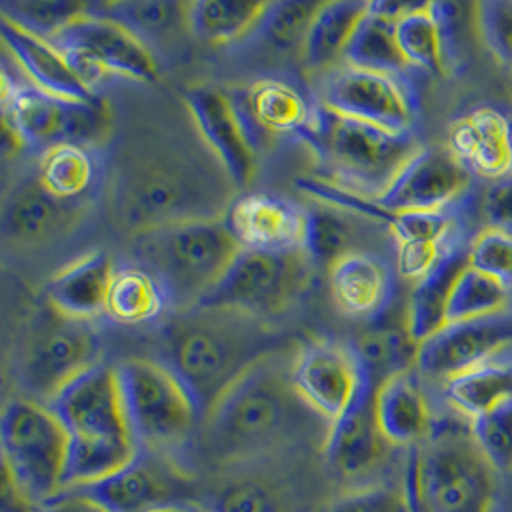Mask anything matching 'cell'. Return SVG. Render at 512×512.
<instances>
[{
    "instance_id": "1",
    "label": "cell",
    "mask_w": 512,
    "mask_h": 512,
    "mask_svg": "<svg viewBox=\"0 0 512 512\" xmlns=\"http://www.w3.org/2000/svg\"><path fill=\"white\" fill-rule=\"evenodd\" d=\"M290 365L277 353L263 357L211 405L198 430L211 463L254 465L317 438L326 442L330 422L296 392Z\"/></svg>"
},
{
    "instance_id": "2",
    "label": "cell",
    "mask_w": 512,
    "mask_h": 512,
    "mask_svg": "<svg viewBox=\"0 0 512 512\" xmlns=\"http://www.w3.org/2000/svg\"><path fill=\"white\" fill-rule=\"evenodd\" d=\"M261 319L221 309L192 307L165 330V365L187 384L202 420L221 394L257 361L271 355Z\"/></svg>"
},
{
    "instance_id": "3",
    "label": "cell",
    "mask_w": 512,
    "mask_h": 512,
    "mask_svg": "<svg viewBox=\"0 0 512 512\" xmlns=\"http://www.w3.org/2000/svg\"><path fill=\"white\" fill-rule=\"evenodd\" d=\"M47 405L68 434L64 489L100 482L137 457L139 447L125 417L116 367L96 363Z\"/></svg>"
},
{
    "instance_id": "4",
    "label": "cell",
    "mask_w": 512,
    "mask_h": 512,
    "mask_svg": "<svg viewBox=\"0 0 512 512\" xmlns=\"http://www.w3.org/2000/svg\"><path fill=\"white\" fill-rule=\"evenodd\" d=\"M403 488L424 512H495L499 472L470 428L436 422L432 434L409 449Z\"/></svg>"
},
{
    "instance_id": "5",
    "label": "cell",
    "mask_w": 512,
    "mask_h": 512,
    "mask_svg": "<svg viewBox=\"0 0 512 512\" xmlns=\"http://www.w3.org/2000/svg\"><path fill=\"white\" fill-rule=\"evenodd\" d=\"M133 256L162 280L175 309H192L223 279L242 246L225 217L188 219L133 234Z\"/></svg>"
},
{
    "instance_id": "6",
    "label": "cell",
    "mask_w": 512,
    "mask_h": 512,
    "mask_svg": "<svg viewBox=\"0 0 512 512\" xmlns=\"http://www.w3.org/2000/svg\"><path fill=\"white\" fill-rule=\"evenodd\" d=\"M116 217L135 234L188 219L225 217L231 202L198 163L146 158L119 171L114 183Z\"/></svg>"
},
{
    "instance_id": "7",
    "label": "cell",
    "mask_w": 512,
    "mask_h": 512,
    "mask_svg": "<svg viewBox=\"0 0 512 512\" xmlns=\"http://www.w3.org/2000/svg\"><path fill=\"white\" fill-rule=\"evenodd\" d=\"M328 183L378 200L417 152L415 133H390L382 127L336 114L321 104L313 133L303 142Z\"/></svg>"
},
{
    "instance_id": "8",
    "label": "cell",
    "mask_w": 512,
    "mask_h": 512,
    "mask_svg": "<svg viewBox=\"0 0 512 512\" xmlns=\"http://www.w3.org/2000/svg\"><path fill=\"white\" fill-rule=\"evenodd\" d=\"M116 374L139 451L173 459L202 424V411L187 384L163 361L154 359H127L116 365Z\"/></svg>"
},
{
    "instance_id": "9",
    "label": "cell",
    "mask_w": 512,
    "mask_h": 512,
    "mask_svg": "<svg viewBox=\"0 0 512 512\" xmlns=\"http://www.w3.org/2000/svg\"><path fill=\"white\" fill-rule=\"evenodd\" d=\"M4 474L31 505L43 507L64 491L68 434L50 407L31 397L4 405L0 419Z\"/></svg>"
},
{
    "instance_id": "10",
    "label": "cell",
    "mask_w": 512,
    "mask_h": 512,
    "mask_svg": "<svg viewBox=\"0 0 512 512\" xmlns=\"http://www.w3.org/2000/svg\"><path fill=\"white\" fill-rule=\"evenodd\" d=\"M2 116L22 148L43 154L60 144L98 146L108 135V106L48 94L31 83H20L2 73Z\"/></svg>"
},
{
    "instance_id": "11",
    "label": "cell",
    "mask_w": 512,
    "mask_h": 512,
    "mask_svg": "<svg viewBox=\"0 0 512 512\" xmlns=\"http://www.w3.org/2000/svg\"><path fill=\"white\" fill-rule=\"evenodd\" d=\"M313 261L305 252L261 254L242 250L196 307L234 309L256 319L284 313L309 286Z\"/></svg>"
},
{
    "instance_id": "12",
    "label": "cell",
    "mask_w": 512,
    "mask_h": 512,
    "mask_svg": "<svg viewBox=\"0 0 512 512\" xmlns=\"http://www.w3.org/2000/svg\"><path fill=\"white\" fill-rule=\"evenodd\" d=\"M48 43L64 54L93 93L108 75L140 83H154L160 77L158 60L146 43L125 27L91 12L64 27Z\"/></svg>"
},
{
    "instance_id": "13",
    "label": "cell",
    "mask_w": 512,
    "mask_h": 512,
    "mask_svg": "<svg viewBox=\"0 0 512 512\" xmlns=\"http://www.w3.org/2000/svg\"><path fill=\"white\" fill-rule=\"evenodd\" d=\"M317 98L336 114L371 123L390 133H413L419 110L417 91L409 77L348 64L325 71Z\"/></svg>"
},
{
    "instance_id": "14",
    "label": "cell",
    "mask_w": 512,
    "mask_h": 512,
    "mask_svg": "<svg viewBox=\"0 0 512 512\" xmlns=\"http://www.w3.org/2000/svg\"><path fill=\"white\" fill-rule=\"evenodd\" d=\"M229 96L256 152L271 137L305 142L321 112L317 93L284 75L259 77L250 87L234 89Z\"/></svg>"
},
{
    "instance_id": "15",
    "label": "cell",
    "mask_w": 512,
    "mask_h": 512,
    "mask_svg": "<svg viewBox=\"0 0 512 512\" xmlns=\"http://www.w3.org/2000/svg\"><path fill=\"white\" fill-rule=\"evenodd\" d=\"M290 378L303 401L330 424L344 417L351 405L373 390L350 342L315 338L296 351Z\"/></svg>"
},
{
    "instance_id": "16",
    "label": "cell",
    "mask_w": 512,
    "mask_h": 512,
    "mask_svg": "<svg viewBox=\"0 0 512 512\" xmlns=\"http://www.w3.org/2000/svg\"><path fill=\"white\" fill-rule=\"evenodd\" d=\"M396 449L378 428L373 390L365 392L344 417L330 424L323 447L330 474L348 491L388 484L382 478L394 463Z\"/></svg>"
},
{
    "instance_id": "17",
    "label": "cell",
    "mask_w": 512,
    "mask_h": 512,
    "mask_svg": "<svg viewBox=\"0 0 512 512\" xmlns=\"http://www.w3.org/2000/svg\"><path fill=\"white\" fill-rule=\"evenodd\" d=\"M110 512H156L190 505L192 482L171 457L139 451L137 457L108 478L81 486Z\"/></svg>"
},
{
    "instance_id": "18",
    "label": "cell",
    "mask_w": 512,
    "mask_h": 512,
    "mask_svg": "<svg viewBox=\"0 0 512 512\" xmlns=\"http://www.w3.org/2000/svg\"><path fill=\"white\" fill-rule=\"evenodd\" d=\"M98 361V338L85 323L68 321L43 328L27 346L20 378L31 399L47 405L77 374Z\"/></svg>"
},
{
    "instance_id": "19",
    "label": "cell",
    "mask_w": 512,
    "mask_h": 512,
    "mask_svg": "<svg viewBox=\"0 0 512 512\" xmlns=\"http://www.w3.org/2000/svg\"><path fill=\"white\" fill-rule=\"evenodd\" d=\"M470 185L472 171L451 148L422 146L376 202L392 213L453 210Z\"/></svg>"
},
{
    "instance_id": "20",
    "label": "cell",
    "mask_w": 512,
    "mask_h": 512,
    "mask_svg": "<svg viewBox=\"0 0 512 512\" xmlns=\"http://www.w3.org/2000/svg\"><path fill=\"white\" fill-rule=\"evenodd\" d=\"M511 348L512 319L507 315L447 323L420 342L415 371L419 376L445 382Z\"/></svg>"
},
{
    "instance_id": "21",
    "label": "cell",
    "mask_w": 512,
    "mask_h": 512,
    "mask_svg": "<svg viewBox=\"0 0 512 512\" xmlns=\"http://www.w3.org/2000/svg\"><path fill=\"white\" fill-rule=\"evenodd\" d=\"M227 225L242 250L261 254L303 252L307 208L275 194H246L225 213Z\"/></svg>"
},
{
    "instance_id": "22",
    "label": "cell",
    "mask_w": 512,
    "mask_h": 512,
    "mask_svg": "<svg viewBox=\"0 0 512 512\" xmlns=\"http://www.w3.org/2000/svg\"><path fill=\"white\" fill-rule=\"evenodd\" d=\"M187 106L200 135L238 188L250 185L256 173V150L238 119L229 93L196 87L187 93Z\"/></svg>"
},
{
    "instance_id": "23",
    "label": "cell",
    "mask_w": 512,
    "mask_h": 512,
    "mask_svg": "<svg viewBox=\"0 0 512 512\" xmlns=\"http://www.w3.org/2000/svg\"><path fill=\"white\" fill-rule=\"evenodd\" d=\"M83 213V204L58 200L35 173L8 194L2 208V236L16 246H41L71 233Z\"/></svg>"
},
{
    "instance_id": "24",
    "label": "cell",
    "mask_w": 512,
    "mask_h": 512,
    "mask_svg": "<svg viewBox=\"0 0 512 512\" xmlns=\"http://www.w3.org/2000/svg\"><path fill=\"white\" fill-rule=\"evenodd\" d=\"M449 148L465 163L493 181L512 173V112L478 106L457 119L449 131Z\"/></svg>"
},
{
    "instance_id": "25",
    "label": "cell",
    "mask_w": 512,
    "mask_h": 512,
    "mask_svg": "<svg viewBox=\"0 0 512 512\" xmlns=\"http://www.w3.org/2000/svg\"><path fill=\"white\" fill-rule=\"evenodd\" d=\"M396 271L373 252H351L330 267L336 305L355 319H378L396 296Z\"/></svg>"
},
{
    "instance_id": "26",
    "label": "cell",
    "mask_w": 512,
    "mask_h": 512,
    "mask_svg": "<svg viewBox=\"0 0 512 512\" xmlns=\"http://www.w3.org/2000/svg\"><path fill=\"white\" fill-rule=\"evenodd\" d=\"M457 6L451 2L409 4L397 18L399 50L413 70L443 73L453 58Z\"/></svg>"
},
{
    "instance_id": "27",
    "label": "cell",
    "mask_w": 512,
    "mask_h": 512,
    "mask_svg": "<svg viewBox=\"0 0 512 512\" xmlns=\"http://www.w3.org/2000/svg\"><path fill=\"white\" fill-rule=\"evenodd\" d=\"M374 415L382 436L397 449L417 447L436 424L415 369L392 376L374 392Z\"/></svg>"
},
{
    "instance_id": "28",
    "label": "cell",
    "mask_w": 512,
    "mask_h": 512,
    "mask_svg": "<svg viewBox=\"0 0 512 512\" xmlns=\"http://www.w3.org/2000/svg\"><path fill=\"white\" fill-rule=\"evenodd\" d=\"M114 267V261L104 252L71 261L48 282V305L56 315L77 323H89L106 315Z\"/></svg>"
},
{
    "instance_id": "29",
    "label": "cell",
    "mask_w": 512,
    "mask_h": 512,
    "mask_svg": "<svg viewBox=\"0 0 512 512\" xmlns=\"http://www.w3.org/2000/svg\"><path fill=\"white\" fill-rule=\"evenodd\" d=\"M0 35L29 83L37 89L81 102L100 98L83 83L64 54L45 39L27 33L4 18H0Z\"/></svg>"
},
{
    "instance_id": "30",
    "label": "cell",
    "mask_w": 512,
    "mask_h": 512,
    "mask_svg": "<svg viewBox=\"0 0 512 512\" xmlns=\"http://www.w3.org/2000/svg\"><path fill=\"white\" fill-rule=\"evenodd\" d=\"M409 8L399 2H371L367 14L357 25L342 62L363 70L409 77V66L399 50L397 18Z\"/></svg>"
},
{
    "instance_id": "31",
    "label": "cell",
    "mask_w": 512,
    "mask_h": 512,
    "mask_svg": "<svg viewBox=\"0 0 512 512\" xmlns=\"http://www.w3.org/2000/svg\"><path fill=\"white\" fill-rule=\"evenodd\" d=\"M35 173L58 200L85 206L102 188L104 162L94 146L60 144L39 154Z\"/></svg>"
},
{
    "instance_id": "32",
    "label": "cell",
    "mask_w": 512,
    "mask_h": 512,
    "mask_svg": "<svg viewBox=\"0 0 512 512\" xmlns=\"http://www.w3.org/2000/svg\"><path fill=\"white\" fill-rule=\"evenodd\" d=\"M468 244L455 238L438 265L419 282H415L407 307V332L420 344L447 325V307L457 277L468 267Z\"/></svg>"
},
{
    "instance_id": "33",
    "label": "cell",
    "mask_w": 512,
    "mask_h": 512,
    "mask_svg": "<svg viewBox=\"0 0 512 512\" xmlns=\"http://www.w3.org/2000/svg\"><path fill=\"white\" fill-rule=\"evenodd\" d=\"M173 307L169 294L150 269L139 261L114 267L108 290L106 317L121 326L150 325Z\"/></svg>"
},
{
    "instance_id": "34",
    "label": "cell",
    "mask_w": 512,
    "mask_h": 512,
    "mask_svg": "<svg viewBox=\"0 0 512 512\" xmlns=\"http://www.w3.org/2000/svg\"><path fill=\"white\" fill-rule=\"evenodd\" d=\"M511 397L512 355L509 350L443 382V399L468 420L486 415Z\"/></svg>"
},
{
    "instance_id": "35",
    "label": "cell",
    "mask_w": 512,
    "mask_h": 512,
    "mask_svg": "<svg viewBox=\"0 0 512 512\" xmlns=\"http://www.w3.org/2000/svg\"><path fill=\"white\" fill-rule=\"evenodd\" d=\"M369 6L371 2L361 0H332L319 4L303 47L305 66L309 70H326L342 60Z\"/></svg>"
},
{
    "instance_id": "36",
    "label": "cell",
    "mask_w": 512,
    "mask_h": 512,
    "mask_svg": "<svg viewBox=\"0 0 512 512\" xmlns=\"http://www.w3.org/2000/svg\"><path fill=\"white\" fill-rule=\"evenodd\" d=\"M317 8L319 4L315 2H265L254 27L233 47L238 50L263 47L275 54H288L294 50L303 52L307 31Z\"/></svg>"
},
{
    "instance_id": "37",
    "label": "cell",
    "mask_w": 512,
    "mask_h": 512,
    "mask_svg": "<svg viewBox=\"0 0 512 512\" xmlns=\"http://www.w3.org/2000/svg\"><path fill=\"white\" fill-rule=\"evenodd\" d=\"M265 2L196 0L187 2V29L202 43L233 47L261 16Z\"/></svg>"
},
{
    "instance_id": "38",
    "label": "cell",
    "mask_w": 512,
    "mask_h": 512,
    "mask_svg": "<svg viewBox=\"0 0 512 512\" xmlns=\"http://www.w3.org/2000/svg\"><path fill=\"white\" fill-rule=\"evenodd\" d=\"M350 344L374 392L392 376L415 369L419 344L407 328H373Z\"/></svg>"
},
{
    "instance_id": "39",
    "label": "cell",
    "mask_w": 512,
    "mask_h": 512,
    "mask_svg": "<svg viewBox=\"0 0 512 512\" xmlns=\"http://www.w3.org/2000/svg\"><path fill=\"white\" fill-rule=\"evenodd\" d=\"M89 12L125 27L146 45L181 25L187 27V2H93Z\"/></svg>"
},
{
    "instance_id": "40",
    "label": "cell",
    "mask_w": 512,
    "mask_h": 512,
    "mask_svg": "<svg viewBox=\"0 0 512 512\" xmlns=\"http://www.w3.org/2000/svg\"><path fill=\"white\" fill-rule=\"evenodd\" d=\"M511 292L512 288L501 280L468 265L453 284L447 323H468L503 315L511 302Z\"/></svg>"
},
{
    "instance_id": "41",
    "label": "cell",
    "mask_w": 512,
    "mask_h": 512,
    "mask_svg": "<svg viewBox=\"0 0 512 512\" xmlns=\"http://www.w3.org/2000/svg\"><path fill=\"white\" fill-rule=\"evenodd\" d=\"M210 512H290V493L273 476H234L211 495Z\"/></svg>"
},
{
    "instance_id": "42",
    "label": "cell",
    "mask_w": 512,
    "mask_h": 512,
    "mask_svg": "<svg viewBox=\"0 0 512 512\" xmlns=\"http://www.w3.org/2000/svg\"><path fill=\"white\" fill-rule=\"evenodd\" d=\"M89 8H91V2L8 0L0 4V14L4 20L22 27L27 33L50 41L71 22L85 16Z\"/></svg>"
},
{
    "instance_id": "43",
    "label": "cell",
    "mask_w": 512,
    "mask_h": 512,
    "mask_svg": "<svg viewBox=\"0 0 512 512\" xmlns=\"http://www.w3.org/2000/svg\"><path fill=\"white\" fill-rule=\"evenodd\" d=\"M353 229L350 225L334 215L323 210H307V227L303 252L315 265L332 267L340 257L348 256L353 250Z\"/></svg>"
},
{
    "instance_id": "44",
    "label": "cell",
    "mask_w": 512,
    "mask_h": 512,
    "mask_svg": "<svg viewBox=\"0 0 512 512\" xmlns=\"http://www.w3.org/2000/svg\"><path fill=\"white\" fill-rule=\"evenodd\" d=\"M470 430L499 474H512V397L470 420Z\"/></svg>"
},
{
    "instance_id": "45",
    "label": "cell",
    "mask_w": 512,
    "mask_h": 512,
    "mask_svg": "<svg viewBox=\"0 0 512 512\" xmlns=\"http://www.w3.org/2000/svg\"><path fill=\"white\" fill-rule=\"evenodd\" d=\"M397 246L401 244H443L457 236L453 210L401 211L390 225Z\"/></svg>"
},
{
    "instance_id": "46",
    "label": "cell",
    "mask_w": 512,
    "mask_h": 512,
    "mask_svg": "<svg viewBox=\"0 0 512 512\" xmlns=\"http://www.w3.org/2000/svg\"><path fill=\"white\" fill-rule=\"evenodd\" d=\"M468 265L512 288V236L484 229L470 240Z\"/></svg>"
},
{
    "instance_id": "47",
    "label": "cell",
    "mask_w": 512,
    "mask_h": 512,
    "mask_svg": "<svg viewBox=\"0 0 512 512\" xmlns=\"http://www.w3.org/2000/svg\"><path fill=\"white\" fill-rule=\"evenodd\" d=\"M478 25L493 58L512 71V0L480 2Z\"/></svg>"
},
{
    "instance_id": "48",
    "label": "cell",
    "mask_w": 512,
    "mask_h": 512,
    "mask_svg": "<svg viewBox=\"0 0 512 512\" xmlns=\"http://www.w3.org/2000/svg\"><path fill=\"white\" fill-rule=\"evenodd\" d=\"M328 512H411L403 484L346 491Z\"/></svg>"
},
{
    "instance_id": "49",
    "label": "cell",
    "mask_w": 512,
    "mask_h": 512,
    "mask_svg": "<svg viewBox=\"0 0 512 512\" xmlns=\"http://www.w3.org/2000/svg\"><path fill=\"white\" fill-rule=\"evenodd\" d=\"M457 236L443 244H401L397 246V273L407 280L424 279L442 259Z\"/></svg>"
},
{
    "instance_id": "50",
    "label": "cell",
    "mask_w": 512,
    "mask_h": 512,
    "mask_svg": "<svg viewBox=\"0 0 512 512\" xmlns=\"http://www.w3.org/2000/svg\"><path fill=\"white\" fill-rule=\"evenodd\" d=\"M488 229L512 236V173L491 183L482 200Z\"/></svg>"
},
{
    "instance_id": "51",
    "label": "cell",
    "mask_w": 512,
    "mask_h": 512,
    "mask_svg": "<svg viewBox=\"0 0 512 512\" xmlns=\"http://www.w3.org/2000/svg\"><path fill=\"white\" fill-rule=\"evenodd\" d=\"M41 512H110L102 503L79 489H64L56 497L47 501Z\"/></svg>"
},
{
    "instance_id": "52",
    "label": "cell",
    "mask_w": 512,
    "mask_h": 512,
    "mask_svg": "<svg viewBox=\"0 0 512 512\" xmlns=\"http://www.w3.org/2000/svg\"><path fill=\"white\" fill-rule=\"evenodd\" d=\"M156 512H210L206 507H200V505H196V503H190V505H179V507H167V509H162V511Z\"/></svg>"
}]
</instances>
